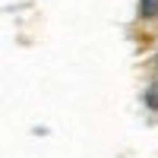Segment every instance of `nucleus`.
Returning <instances> with one entry per match:
<instances>
[{
	"label": "nucleus",
	"mask_w": 158,
	"mask_h": 158,
	"mask_svg": "<svg viewBox=\"0 0 158 158\" xmlns=\"http://www.w3.org/2000/svg\"><path fill=\"white\" fill-rule=\"evenodd\" d=\"M139 16L142 19H155L158 16V0H139Z\"/></svg>",
	"instance_id": "nucleus-1"
},
{
	"label": "nucleus",
	"mask_w": 158,
	"mask_h": 158,
	"mask_svg": "<svg viewBox=\"0 0 158 158\" xmlns=\"http://www.w3.org/2000/svg\"><path fill=\"white\" fill-rule=\"evenodd\" d=\"M155 63H158V60H155Z\"/></svg>",
	"instance_id": "nucleus-2"
}]
</instances>
